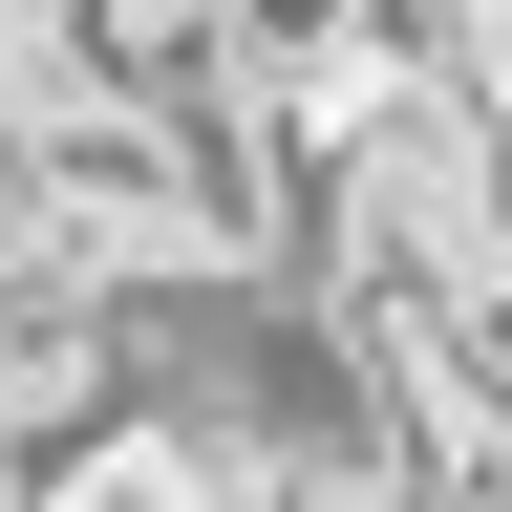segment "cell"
Returning a JSON list of instances; mask_svg holds the SVG:
<instances>
[{
    "instance_id": "1",
    "label": "cell",
    "mask_w": 512,
    "mask_h": 512,
    "mask_svg": "<svg viewBox=\"0 0 512 512\" xmlns=\"http://www.w3.org/2000/svg\"><path fill=\"white\" fill-rule=\"evenodd\" d=\"M128 427V342H107V278L43 235H0V491L86 470V448Z\"/></svg>"
}]
</instances>
